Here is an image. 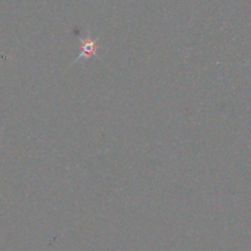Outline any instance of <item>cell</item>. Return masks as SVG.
I'll list each match as a JSON object with an SVG mask.
<instances>
[{
	"instance_id": "obj_1",
	"label": "cell",
	"mask_w": 251,
	"mask_h": 251,
	"mask_svg": "<svg viewBox=\"0 0 251 251\" xmlns=\"http://www.w3.org/2000/svg\"><path fill=\"white\" fill-rule=\"evenodd\" d=\"M81 42V53L80 55L76 58V61H78L80 59H90L93 55H97L98 50V39L92 38L90 34H87L86 37L80 36L78 37Z\"/></svg>"
}]
</instances>
